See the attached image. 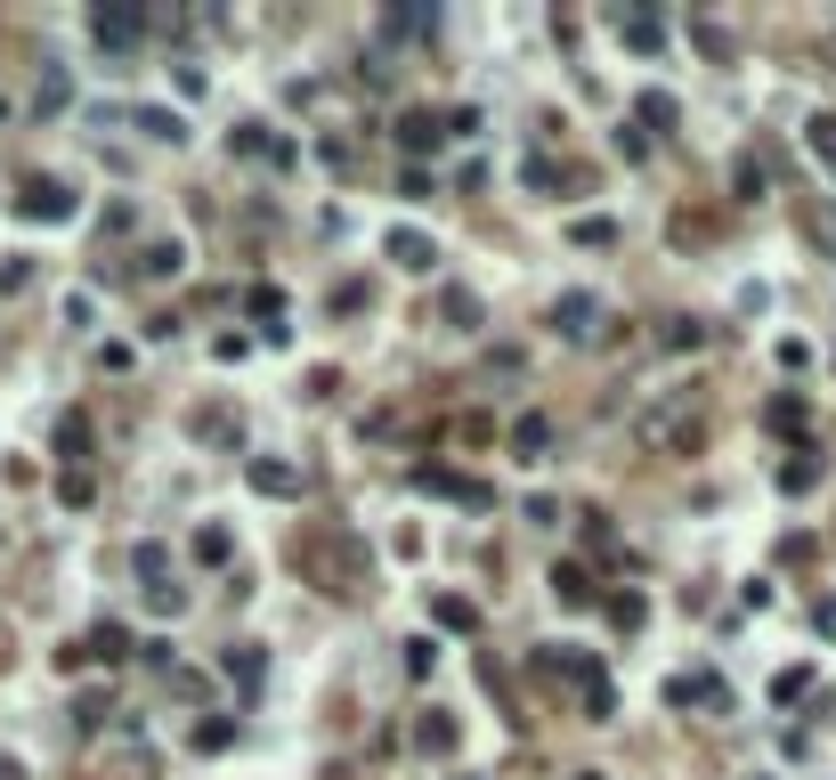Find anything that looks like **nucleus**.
Segmentation results:
<instances>
[{
    "label": "nucleus",
    "instance_id": "obj_1",
    "mask_svg": "<svg viewBox=\"0 0 836 780\" xmlns=\"http://www.w3.org/2000/svg\"><path fill=\"white\" fill-rule=\"evenodd\" d=\"M642 439H650V447H675V456H699L706 423H699V406H691V399H682V406H650V423H642Z\"/></svg>",
    "mask_w": 836,
    "mask_h": 780
},
{
    "label": "nucleus",
    "instance_id": "obj_2",
    "mask_svg": "<svg viewBox=\"0 0 836 780\" xmlns=\"http://www.w3.org/2000/svg\"><path fill=\"white\" fill-rule=\"evenodd\" d=\"M90 33H98V49H138V41H146V9H138V0H98V9H90Z\"/></svg>",
    "mask_w": 836,
    "mask_h": 780
},
{
    "label": "nucleus",
    "instance_id": "obj_3",
    "mask_svg": "<svg viewBox=\"0 0 836 780\" xmlns=\"http://www.w3.org/2000/svg\"><path fill=\"white\" fill-rule=\"evenodd\" d=\"M536 675H560V683H601V659H584V650L577 643H545V650H536Z\"/></svg>",
    "mask_w": 836,
    "mask_h": 780
},
{
    "label": "nucleus",
    "instance_id": "obj_4",
    "mask_svg": "<svg viewBox=\"0 0 836 780\" xmlns=\"http://www.w3.org/2000/svg\"><path fill=\"white\" fill-rule=\"evenodd\" d=\"M390 260H399L406 277H431V269H438V244H431L423 229H390Z\"/></svg>",
    "mask_w": 836,
    "mask_h": 780
},
{
    "label": "nucleus",
    "instance_id": "obj_5",
    "mask_svg": "<svg viewBox=\"0 0 836 780\" xmlns=\"http://www.w3.org/2000/svg\"><path fill=\"white\" fill-rule=\"evenodd\" d=\"M390 131H399V147H406V155H431L438 138H447V122H438V114H423V107H406L399 122H390Z\"/></svg>",
    "mask_w": 836,
    "mask_h": 780
},
{
    "label": "nucleus",
    "instance_id": "obj_6",
    "mask_svg": "<svg viewBox=\"0 0 836 780\" xmlns=\"http://www.w3.org/2000/svg\"><path fill=\"white\" fill-rule=\"evenodd\" d=\"M553 325H560L569 342H584V334L601 325V301H593V293H560V301H553Z\"/></svg>",
    "mask_w": 836,
    "mask_h": 780
},
{
    "label": "nucleus",
    "instance_id": "obj_7",
    "mask_svg": "<svg viewBox=\"0 0 836 780\" xmlns=\"http://www.w3.org/2000/svg\"><path fill=\"white\" fill-rule=\"evenodd\" d=\"M16 203H25V220H74V196L57 188V179H33Z\"/></svg>",
    "mask_w": 836,
    "mask_h": 780
},
{
    "label": "nucleus",
    "instance_id": "obj_8",
    "mask_svg": "<svg viewBox=\"0 0 836 780\" xmlns=\"http://www.w3.org/2000/svg\"><path fill=\"white\" fill-rule=\"evenodd\" d=\"M253 488H260V497H301L309 480H301V464H277V456H260V464H253Z\"/></svg>",
    "mask_w": 836,
    "mask_h": 780
},
{
    "label": "nucleus",
    "instance_id": "obj_9",
    "mask_svg": "<svg viewBox=\"0 0 836 780\" xmlns=\"http://www.w3.org/2000/svg\"><path fill=\"white\" fill-rule=\"evenodd\" d=\"M423 488H438V497H455V504H488V480H471V471H414Z\"/></svg>",
    "mask_w": 836,
    "mask_h": 780
},
{
    "label": "nucleus",
    "instance_id": "obj_10",
    "mask_svg": "<svg viewBox=\"0 0 836 780\" xmlns=\"http://www.w3.org/2000/svg\"><path fill=\"white\" fill-rule=\"evenodd\" d=\"M553 586H560V602H569V610L601 602V586H593V569H584V561H560V569H553Z\"/></svg>",
    "mask_w": 836,
    "mask_h": 780
},
{
    "label": "nucleus",
    "instance_id": "obj_11",
    "mask_svg": "<svg viewBox=\"0 0 836 780\" xmlns=\"http://www.w3.org/2000/svg\"><path fill=\"white\" fill-rule=\"evenodd\" d=\"M414 748H423V756H447V748H455V715H438V707H431L423 724H414Z\"/></svg>",
    "mask_w": 836,
    "mask_h": 780
},
{
    "label": "nucleus",
    "instance_id": "obj_12",
    "mask_svg": "<svg viewBox=\"0 0 836 780\" xmlns=\"http://www.w3.org/2000/svg\"><path fill=\"white\" fill-rule=\"evenodd\" d=\"M438 626H455V634H479V602H464V593H438Z\"/></svg>",
    "mask_w": 836,
    "mask_h": 780
},
{
    "label": "nucleus",
    "instance_id": "obj_13",
    "mask_svg": "<svg viewBox=\"0 0 836 780\" xmlns=\"http://www.w3.org/2000/svg\"><path fill=\"white\" fill-rule=\"evenodd\" d=\"M227 683H236V691H260V650H253V643L227 650Z\"/></svg>",
    "mask_w": 836,
    "mask_h": 780
},
{
    "label": "nucleus",
    "instance_id": "obj_14",
    "mask_svg": "<svg viewBox=\"0 0 836 780\" xmlns=\"http://www.w3.org/2000/svg\"><path fill=\"white\" fill-rule=\"evenodd\" d=\"M196 431H203V439H220V447H236V439H244L236 406H212V415H196Z\"/></svg>",
    "mask_w": 836,
    "mask_h": 780
},
{
    "label": "nucleus",
    "instance_id": "obj_15",
    "mask_svg": "<svg viewBox=\"0 0 836 780\" xmlns=\"http://www.w3.org/2000/svg\"><path fill=\"white\" fill-rule=\"evenodd\" d=\"M406 33H431V9H382V41H406Z\"/></svg>",
    "mask_w": 836,
    "mask_h": 780
},
{
    "label": "nucleus",
    "instance_id": "obj_16",
    "mask_svg": "<svg viewBox=\"0 0 836 780\" xmlns=\"http://www.w3.org/2000/svg\"><path fill=\"white\" fill-rule=\"evenodd\" d=\"M57 456H66V471H74V456H90V423H81V415L57 423Z\"/></svg>",
    "mask_w": 836,
    "mask_h": 780
},
{
    "label": "nucleus",
    "instance_id": "obj_17",
    "mask_svg": "<svg viewBox=\"0 0 836 780\" xmlns=\"http://www.w3.org/2000/svg\"><path fill=\"white\" fill-rule=\"evenodd\" d=\"M138 131H146V138H163V147H179V138H187L171 107H146V114H138Z\"/></svg>",
    "mask_w": 836,
    "mask_h": 780
},
{
    "label": "nucleus",
    "instance_id": "obj_18",
    "mask_svg": "<svg viewBox=\"0 0 836 780\" xmlns=\"http://www.w3.org/2000/svg\"><path fill=\"white\" fill-rule=\"evenodd\" d=\"M227 553H236V545H227V528H196V561L203 569H227Z\"/></svg>",
    "mask_w": 836,
    "mask_h": 780
},
{
    "label": "nucleus",
    "instance_id": "obj_19",
    "mask_svg": "<svg viewBox=\"0 0 836 780\" xmlns=\"http://www.w3.org/2000/svg\"><path fill=\"white\" fill-rule=\"evenodd\" d=\"M584 537H593V553H601V561H625V545H617V528H610V521H601V512H584Z\"/></svg>",
    "mask_w": 836,
    "mask_h": 780
},
{
    "label": "nucleus",
    "instance_id": "obj_20",
    "mask_svg": "<svg viewBox=\"0 0 836 780\" xmlns=\"http://www.w3.org/2000/svg\"><path fill=\"white\" fill-rule=\"evenodd\" d=\"M545 439H553V423H545V415H520V423H512V447H520V456H536Z\"/></svg>",
    "mask_w": 836,
    "mask_h": 780
},
{
    "label": "nucleus",
    "instance_id": "obj_21",
    "mask_svg": "<svg viewBox=\"0 0 836 780\" xmlns=\"http://www.w3.org/2000/svg\"><path fill=\"white\" fill-rule=\"evenodd\" d=\"M138 269L155 277V285H163V277H179V244H146V260H138Z\"/></svg>",
    "mask_w": 836,
    "mask_h": 780
},
{
    "label": "nucleus",
    "instance_id": "obj_22",
    "mask_svg": "<svg viewBox=\"0 0 836 780\" xmlns=\"http://www.w3.org/2000/svg\"><path fill=\"white\" fill-rule=\"evenodd\" d=\"M90 659H131V634H122V626H98V634H90Z\"/></svg>",
    "mask_w": 836,
    "mask_h": 780
},
{
    "label": "nucleus",
    "instance_id": "obj_23",
    "mask_svg": "<svg viewBox=\"0 0 836 780\" xmlns=\"http://www.w3.org/2000/svg\"><path fill=\"white\" fill-rule=\"evenodd\" d=\"M107 707H114L107 691H81V700H74V724H81V732H98V724H107Z\"/></svg>",
    "mask_w": 836,
    "mask_h": 780
},
{
    "label": "nucleus",
    "instance_id": "obj_24",
    "mask_svg": "<svg viewBox=\"0 0 836 780\" xmlns=\"http://www.w3.org/2000/svg\"><path fill=\"white\" fill-rule=\"evenodd\" d=\"M131 561H138V578H146V586H163V569H171V553H163L155 537H146V545L131 553Z\"/></svg>",
    "mask_w": 836,
    "mask_h": 780
},
{
    "label": "nucleus",
    "instance_id": "obj_25",
    "mask_svg": "<svg viewBox=\"0 0 836 780\" xmlns=\"http://www.w3.org/2000/svg\"><path fill=\"white\" fill-rule=\"evenodd\" d=\"M625 41H634V49H642V57H650V49H658V41H666V25H658V16H625Z\"/></svg>",
    "mask_w": 836,
    "mask_h": 780
},
{
    "label": "nucleus",
    "instance_id": "obj_26",
    "mask_svg": "<svg viewBox=\"0 0 836 780\" xmlns=\"http://www.w3.org/2000/svg\"><path fill=\"white\" fill-rule=\"evenodd\" d=\"M146 602H155V619H179V610H187V586L163 578V586H146Z\"/></svg>",
    "mask_w": 836,
    "mask_h": 780
},
{
    "label": "nucleus",
    "instance_id": "obj_27",
    "mask_svg": "<svg viewBox=\"0 0 836 780\" xmlns=\"http://www.w3.org/2000/svg\"><path fill=\"white\" fill-rule=\"evenodd\" d=\"M650 619V602H642V593H610V626H642Z\"/></svg>",
    "mask_w": 836,
    "mask_h": 780
},
{
    "label": "nucleus",
    "instance_id": "obj_28",
    "mask_svg": "<svg viewBox=\"0 0 836 780\" xmlns=\"http://www.w3.org/2000/svg\"><path fill=\"white\" fill-rule=\"evenodd\" d=\"M584 715H593V724H601V715H617V691H610V675H601V683H584Z\"/></svg>",
    "mask_w": 836,
    "mask_h": 780
},
{
    "label": "nucleus",
    "instance_id": "obj_29",
    "mask_svg": "<svg viewBox=\"0 0 836 780\" xmlns=\"http://www.w3.org/2000/svg\"><path fill=\"white\" fill-rule=\"evenodd\" d=\"M642 122H658V131H666V122H675V98H666V90H642Z\"/></svg>",
    "mask_w": 836,
    "mask_h": 780
},
{
    "label": "nucleus",
    "instance_id": "obj_30",
    "mask_svg": "<svg viewBox=\"0 0 836 780\" xmlns=\"http://www.w3.org/2000/svg\"><path fill=\"white\" fill-rule=\"evenodd\" d=\"M771 431H804V399H771Z\"/></svg>",
    "mask_w": 836,
    "mask_h": 780
},
{
    "label": "nucleus",
    "instance_id": "obj_31",
    "mask_svg": "<svg viewBox=\"0 0 836 780\" xmlns=\"http://www.w3.org/2000/svg\"><path fill=\"white\" fill-rule=\"evenodd\" d=\"M236 740V724H227V715H212V724H196V748H227Z\"/></svg>",
    "mask_w": 836,
    "mask_h": 780
},
{
    "label": "nucleus",
    "instance_id": "obj_32",
    "mask_svg": "<svg viewBox=\"0 0 836 780\" xmlns=\"http://www.w3.org/2000/svg\"><path fill=\"white\" fill-rule=\"evenodd\" d=\"M699 49H706V57H731V33L715 25V16H699Z\"/></svg>",
    "mask_w": 836,
    "mask_h": 780
},
{
    "label": "nucleus",
    "instance_id": "obj_33",
    "mask_svg": "<svg viewBox=\"0 0 836 780\" xmlns=\"http://www.w3.org/2000/svg\"><path fill=\"white\" fill-rule=\"evenodd\" d=\"M569 236H577V244H617V220H577Z\"/></svg>",
    "mask_w": 836,
    "mask_h": 780
},
{
    "label": "nucleus",
    "instance_id": "obj_34",
    "mask_svg": "<svg viewBox=\"0 0 836 780\" xmlns=\"http://www.w3.org/2000/svg\"><path fill=\"white\" fill-rule=\"evenodd\" d=\"M431 659H438V643H431V634H414V643H406V675H431Z\"/></svg>",
    "mask_w": 836,
    "mask_h": 780
},
{
    "label": "nucleus",
    "instance_id": "obj_35",
    "mask_svg": "<svg viewBox=\"0 0 836 780\" xmlns=\"http://www.w3.org/2000/svg\"><path fill=\"white\" fill-rule=\"evenodd\" d=\"M812 480H821V464H812V456H796V464H780V488H812Z\"/></svg>",
    "mask_w": 836,
    "mask_h": 780
},
{
    "label": "nucleus",
    "instance_id": "obj_36",
    "mask_svg": "<svg viewBox=\"0 0 836 780\" xmlns=\"http://www.w3.org/2000/svg\"><path fill=\"white\" fill-rule=\"evenodd\" d=\"M812 155H821V163H836V114H821V122H812Z\"/></svg>",
    "mask_w": 836,
    "mask_h": 780
},
{
    "label": "nucleus",
    "instance_id": "obj_37",
    "mask_svg": "<svg viewBox=\"0 0 836 780\" xmlns=\"http://www.w3.org/2000/svg\"><path fill=\"white\" fill-rule=\"evenodd\" d=\"M57 497H66V504H90L98 488H90V471H66V480H57Z\"/></svg>",
    "mask_w": 836,
    "mask_h": 780
},
{
    "label": "nucleus",
    "instance_id": "obj_38",
    "mask_svg": "<svg viewBox=\"0 0 836 780\" xmlns=\"http://www.w3.org/2000/svg\"><path fill=\"white\" fill-rule=\"evenodd\" d=\"M731 179H739V196H763V163L756 155H739V171H731Z\"/></svg>",
    "mask_w": 836,
    "mask_h": 780
},
{
    "label": "nucleus",
    "instance_id": "obj_39",
    "mask_svg": "<svg viewBox=\"0 0 836 780\" xmlns=\"http://www.w3.org/2000/svg\"><path fill=\"white\" fill-rule=\"evenodd\" d=\"M438 310H447L455 325H479V301H471V293H447V301H438Z\"/></svg>",
    "mask_w": 836,
    "mask_h": 780
},
{
    "label": "nucleus",
    "instance_id": "obj_40",
    "mask_svg": "<svg viewBox=\"0 0 836 780\" xmlns=\"http://www.w3.org/2000/svg\"><path fill=\"white\" fill-rule=\"evenodd\" d=\"M0 780H16V765H0Z\"/></svg>",
    "mask_w": 836,
    "mask_h": 780
},
{
    "label": "nucleus",
    "instance_id": "obj_41",
    "mask_svg": "<svg viewBox=\"0 0 836 780\" xmlns=\"http://www.w3.org/2000/svg\"><path fill=\"white\" fill-rule=\"evenodd\" d=\"M464 780H471V772H464Z\"/></svg>",
    "mask_w": 836,
    "mask_h": 780
}]
</instances>
